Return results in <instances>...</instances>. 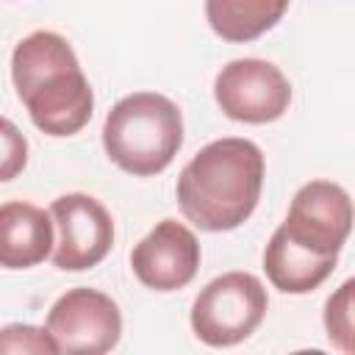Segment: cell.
Segmentation results:
<instances>
[{
	"mask_svg": "<svg viewBox=\"0 0 355 355\" xmlns=\"http://www.w3.org/2000/svg\"><path fill=\"white\" fill-rule=\"evenodd\" d=\"M263 153L255 141L227 136L205 144L178 178V205L183 216L208 233L244 225L263 189Z\"/></svg>",
	"mask_w": 355,
	"mask_h": 355,
	"instance_id": "6da1fadb",
	"label": "cell"
},
{
	"mask_svg": "<svg viewBox=\"0 0 355 355\" xmlns=\"http://www.w3.org/2000/svg\"><path fill=\"white\" fill-rule=\"evenodd\" d=\"M11 80L42 133L64 139L89 125L94 94L72 44L61 33H28L11 53Z\"/></svg>",
	"mask_w": 355,
	"mask_h": 355,
	"instance_id": "7a4b0ae2",
	"label": "cell"
},
{
	"mask_svg": "<svg viewBox=\"0 0 355 355\" xmlns=\"http://www.w3.org/2000/svg\"><path fill=\"white\" fill-rule=\"evenodd\" d=\"M183 144L180 108L158 92H133L105 116V155L128 175L150 178L164 172Z\"/></svg>",
	"mask_w": 355,
	"mask_h": 355,
	"instance_id": "3957f363",
	"label": "cell"
},
{
	"mask_svg": "<svg viewBox=\"0 0 355 355\" xmlns=\"http://www.w3.org/2000/svg\"><path fill=\"white\" fill-rule=\"evenodd\" d=\"M269 308L263 283L250 272L214 277L191 305V330L208 347H233L255 333Z\"/></svg>",
	"mask_w": 355,
	"mask_h": 355,
	"instance_id": "277c9868",
	"label": "cell"
},
{
	"mask_svg": "<svg viewBox=\"0 0 355 355\" xmlns=\"http://www.w3.org/2000/svg\"><path fill=\"white\" fill-rule=\"evenodd\" d=\"M44 330L67 355H103L119 344L122 313L119 305L97 288H69L47 311Z\"/></svg>",
	"mask_w": 355,
	"mask_h": 355,
	"instance_id": "5b68a950",
	"label": "cell"
},
{
	"mask_svg": "<svg viewBox=\"0 0 355 355\" xmlns=\"http://www.w3.org/2000/svg\"><path fill=\"white\" fill-rule=\"evenodd\" d=\"M214 100L225 116L247 125L280 119L291 103V83L263 58H236L225 64L214 80Z\"/></svg>",
	"mask_w": 355,
	"mask_h": 355,
	"instance_id": "8992f818",
	"label": "cell"
},
{
	"mask_svg": "<svg viewBox=\"0 0 355 355\" xmlns=\"http://www.w3.org/2000/svg\"><path fill=\"white\" fill-rule=\"evenodd\" d=\"M50 219L58 227L53 263L64 272L97 266L114 244V219L105 205L83 191L61 194L50 205Z\"/></svg>",
	"mask_w": 355,
	"mask_h": 355,
	"instance_id": "52a82bcc",
	"label": "cell"
},
{
	"mask_svg": "<svg viewBox=\"0 0 355 355\" xmlns=\"http://www.w3.org/2000/svg\"><path fill=\"white\" fill-rule=\"evenodd\" d=\"M280 230L316 255H338L352 230L349 194L330 180L300 186Z\"/></svg>",
	"mask_w": 355,
	"mask_h": 355,
	"instance_id": "ba28073f",
	"label": "cell"
},
{
	"mask_svg": "<svg viewBox=\"0 0 355 355\" xmlns=\"http://www.w3.org/2000/svg\"><path fill=\"white\" fill-rule=\"evenodd\" d=\"M130 269L153 291H178L200 269V241L178 219H161L130 252Z\"/></svg>",
	"mask_w": 355,
	"mask_h": 355,
	"instance_id": "9c48e42d",
	"label": "cell"
},
{
	"mask_svg": "<svg viewBox=\"0 0 355 355\" xmlns=\"http://www.w3.org/2000/svg\"><path fill=\"white\" fill-rule=\"evenodd\" d=\"M53 219L44 208L22 200L0 205V266L31 269L53 250Z\"/></svg>",
	"mask_w": 355,
	"mask_h": 355,
	"instance_id": "30bf717a",
	"label": "cell"
},
{
	"mask_svg": "<svg viewBox=\"0 0 355 355\" xmlns=\"http://www.w3.org/2000/svg\"><path fill=\"white\" fill-rule=\"evenodd\" d=\"M338 255H316L291 241L280 227L272 233L263 250V272L283 294H308L319 288L336 269Z\"/></svg>",
	"mask_w": 355,
	"mask_h": 355,
	"instance_id": "8fae6325",
	"label": "cell"
},
{
	"mask_svg": "<svg viewBox=\"0 0 355 355\" xmlns=\"http://www.w3.org/2000/svg\"><path fill=\"white\" fill-rule=\"evenodd\" d=\"M291 0H205V19L211 31L233 44L252 42L272 31Z\"/></svg>",
	"mask_w": 355,
	"mask_h": 355,
	"instance_id": "7c38bea8",
	"label": "cell"
},
{
	"mask_svg": "<svg viewBox=\"0 0 355 355\" xmlns=\"http://www.w3.org/2000/svg\"><path fill=\"white\" fill-rule=\"evenodd\" d=\"M352 288H355V280H344L341 288L330 294L324 305L327 338L341 352H352Z\"/></svg>",
	"mask_w": 355,
	"mask_h": 355,
	"instance_id": "4fadbf2b",
	"label": "cell"
},
{
	"mask_svg": "<svg viewBox=\"0 0 355 355\" xmlns=\"http://www.w3.org/2000/svg\"><path fill=\"white\" fill-rule=\"evenodd\" d=\"M28 164V139L22 136V130L0 116V183L14 180Z\"/></svg>",
	"mask_w": 355,
	"mask_h": 355,
	"instance_id": "5bb4252c",
	"label": "cell"
},
{
	"mask_svg": "<svg viewBox=\"0 0 355 355\" xmlns=\"http://www.w3.org/2000/svg\"><path fill=\"white\" fill-rule=\"evenodd\" d=\"M0 352H58L55 341L44 327L33 324H6L0 327Z\"/></svg>",
	"mask_w": 355,
	"mask_h": 355,
	"instance_id": "9a60e30c",
	"label": "cell"
}]
</instances>
